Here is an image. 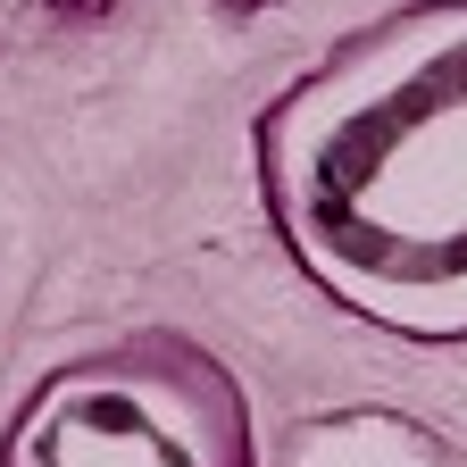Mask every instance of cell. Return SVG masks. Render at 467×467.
<instances>
[{"instance_id":"cell-1","label":"cell","mask_w":467,"mask_h":467,"mask_svg":"<svg viewBox=\"0 0 467 467\" xmlns=\"http://www.w3.org/2000/svg\"><path fill=\"white\" fill-rule=\"evenodd\" d=\"M251 184L284 259L392 342H467V0L334 34L251 109Z\"/></svg>"},{"instance_id":"cell-2","label":"cell","mask_w":467,"mask_h":467,"mask_svg":"<svg viewBox=\"0 0 467 467\" xmlns=\"http://www.w3.org/2000/svg\"><path fill=\"white\" fill-rule=\"evenodd\" d=\"M0 467H259V418L201 334L134 326L17 400Z\"/></svg>"}]
</instances>
